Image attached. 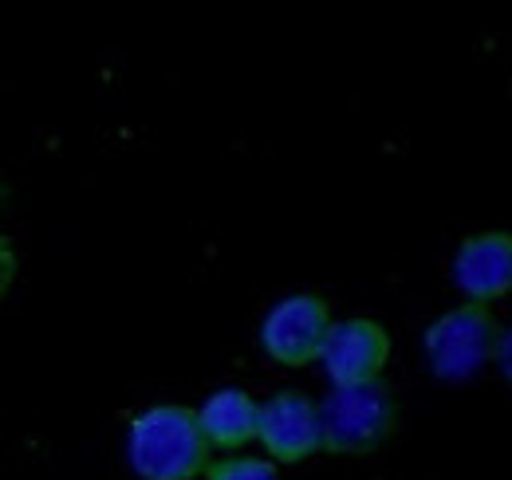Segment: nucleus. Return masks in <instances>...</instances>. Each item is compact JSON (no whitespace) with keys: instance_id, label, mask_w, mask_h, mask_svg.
<instances>
[{"instance_id":"obj_1","label":"nucleus","mask_w":512,"mask_h":480,"mask_svg":"<svg viewBox=\"0 0 512 480\" xmlns=\"http://www.w3.org/2000/svg\"><path fill=\"white\" fill-rule=\"evenodd\" d=\"M209 441L186 406H150L130 421L127 457L138 480H193L205 473Z\"/></svg>"},{"instance_id":"obj_2","label":"nucleus","mask_w":512,"mask_h":480,"mask_svg":"<svg viewBox=\"0 0 512 480\" xmlns=\"http://www.w3.org/2000/svg\"><path fill=\"white\" fill-rule=\"evenodd\" d=\"M323 421V449L351 457V453H371L379 449L394 421L398 406L394 394L383 382H367V386H335L320 406Z\"/></svg>"},{"instance_id":"obj_3","label":"nucleus","mask_w":512,"mask_h":480,"mask_svg":"<svg viewBox=\"0 0 512 480\" xmlns=\"http://www.w3.org/2000/svg\"><path fill=\"white\" fill-rule=\"evenodd\" d=\"M497 351H501V327L485 303L453 307L426 331V359L434 374L449 382L481 374Z\"/></svg>"},{"instance_id":"obj_4","label":"nucleus","mask_w":512,"mask_h":480,"mask_svg":"<svg viewBox=\"0 0 512 480\" xmlns=\"http://www.w3.org/2000/svg\"><path fill=\"white\" fill-rule=\"evenodd\" d=\"M331 311L320 296L312 292H296L288 300H280L260 323V347L264 355L280 366H308L323 355L327 335H331Z\"/></svg>"},{"instance_id":"obj_5","label":"nucleus","mask_w":512,"mask_h":480,"mask_svg":"<svg viewBox=\"0 0 512 480\" xmlns=\"http://www.w3.org/2000/svg\"><path fill=\"white\" fill-rule=\"evenodd\" d=\"M386 359H390V339L383 323L375 319H343L331 327L327 347H323V370L335 386H367L379 382Z\"/></svg>"},{"instance_id":"obj_6","label":"nucleus","mask_w":512,"mask_h":480,"mask_svg":"<svg viewBox=\"0 0 512 480\" xmlns=\"http://www.w3.org/2000/svg\"><path fill=\"white\" fill-rule=\"evenodd\" d=\"M260 441L272 461H304L323 449L320 406H312L300 390H284L260 406Z\"/></svg>"},{"instance_id":"obj_7","label":"nucleus","mask_w":512,"mask_h":480,"mask_svg":"<svg viewBox=\"0 0 512 480\" xmlns=\"http://www.w3.org/2000/svg\"><path fill=\"white\" fill-rule=\"evenodd\" d=\"M453 284L469 303H493L512 292V233H477L453 256Z\"/></svg>"},{"instance_id":"obj_8","label":"nucleus","mask_w":512,"mask_h":480,"mask_svg":"<svg viewBox=\"0 0 512 480\" xmlns=\"http://www.w3.org/2000/svg\"><path fill=\"white\" fill-rule=\"evenodd\" d=\"M197 421H201L205 441L217 445V449H241L245 441L260 437V406L245 390H237V386L217 390L197 410Z\"/></svg>"},{"instance_id":"obj_9","label":"nucleus","mask_w":512,"mask_h":480,"mask_svg":"<svg viewBox=\"0 0 512 480\" xmlns=\"http://www.w3.org/2000/svg\"><path fill=\"white\" fill-rule=\"evenodd\" d=\"M205 480H280V473L264 457H225L205 469Z\"/></svg>"},{"instance_id":"obj_10","label":"nucleus","mask_w":512,"mask_h":480,"mask_svg":"<svg viewBox=\"0 0 512 480\" xmlns=\"http://www.w3.org/2000/svg\"><path fill=\"white\" fill-rule=\"evenodd\" d=\"M497 362H501V370H505V378L512 382V327L501 335V351H497Z\"/></svg>"}]
</instances>
